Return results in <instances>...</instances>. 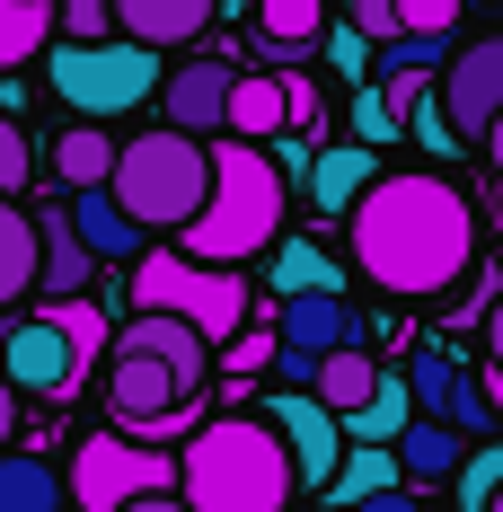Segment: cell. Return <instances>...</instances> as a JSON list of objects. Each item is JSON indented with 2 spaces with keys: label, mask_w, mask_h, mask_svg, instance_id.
<instances>
[{
  "label": "cell",
  "mask_w": 503,
  "mask_h": 512,
  "mask_svg": "<svg viewBox=\"0 0 503 512\" xmlns=\"http://www.w3.org/2000/svg\"><path fill=\"white\" fill-rule=\"evenodd\" d=\"M398 124H406V106L389 98V89H362V98H353V142L380 151V142H398Z\"/></svg>",
  "instance_id": "cell-31"
},
{
  "label": "cell",
  "mask_w": 503,
  "mask_h": 512,
  "mask_svg": "<svg viewBox=\"0 0 503 512\" xmlns=\"http://www.w3.org/2000/svg\"><path fill=\"white\" fill-rule=\"evenodd\" d=\"M159 486H177V460L151 451L142 433H89L80 451H71V504L80 512H124L133 495H159Z\"/></svg>",
  "instance_id": "cell-8"
},
{
  "label": "cell",
  "mask_w": 503,
  "mask_h": 512,
  "mask_svg": "<svg viewBox=\"0 0 503 512\" xmlns=\"http://www.w3.org/2000/svg\"><path fill=\"white\" fill-rule=\"evenodd\" d=\"M0 354H9V318H0Z\"/></svg>",
  "instance_id": "cell-44"
},
{
  "label": "cell",
  "mask_w": 503,
  "mask_h": 512,
  "mask_svg": "<svg viewBox=\"0 0 503 512\" xmlns=\"http://www.w3.org/2000/svg\"><path fill=\"white\" fill-rule=\"evenodd\" d=\"M62 36V0H0V71L36 62Z\"/></svg>",
  "instance_id": "cell-23"
},
{
  "label": "cell",
  "mask_w": 503,
  "mask_h": 512,
  "mask_svg": "<svg viewBox=\"0 0 503 512\" xmlns=\"http://www.w3.org/2000/svg\"><path fill=\"white\" fill-rule=\"evenodd\" d=\"M459 0H398V27H415V36H451Z\"/></svg>",
  "instance_id": "cell-35"
},
{
  "label": "cell",
  "mask_w": 503,
  "mask_h": 512,
  "mask_svg": "<svg viewBox=\"0 0 503 512\" xmlns=\"http://www.w3.org/2000/svg\"><path fill=\"white\" fill-rule=\"evenodd\" d=\"M371 177H380L371 142H336V151L309 159V195H318V212H353L362 195H371Z\"/></svg>",
  "instance_id": "cell-18"
},
{
  "label": "cell",
  "mask_w": 503,
  "mask_h": 512,
  "mask_svg": "<svg viewBox=\"0 0 503 512\" xmlns=\"http://www.w3.org/2000/svg\"><path fill=\"white\" fill-rule=\"evenodd\" d=\"M327 36V0H256V62H301Z\"/></svg>",
  "instance_id": "cell-15"
},
{
  "label": "cell",
  "mask_w": 503,
  "mask_h": 512,
  "mask_svg": "<svg viewBox=\"0 0 503 512\" xmlns=\"http://www.w3.org/2000/svg\"><path fill=\"white\" fill-rule=\"evenodd\" d=\"M9 433H18V389L0 380V451H9Z\"/></svg>",
  "instance_id": "cell-41"
},
{
  "label": "cell",
  "mask_w": 503,
  "mask_h": 512,
  "mask_svg": "<svg viewBox=\"0 0 503 512\" xmlns=\"http://www.w3.org/2000/svg\"><path fill=\"white\" fill-rule=\"evenodd\" d=\"M265 424L283 433V451H292V468H301V486H318V495H327V477H336V468H345V451H353L345 415L327 407L318 389H283V398H265Z\"/></svg>",
  "instance_id": "cell-10"
},
{
  "label": "cell",
  "mask_w": 503,
  "mask_h": 512,
  "mask_svg": "<svg viewBox=\"0 0 503 512\" xmlns=\"http://www.w3.org/2000/svg\"><path fill=\"white\" fill-rule=\"evenodd\" d=\"M486 159H495V177H503V115L486 124Z\"/></svg>",
  "instance_id": "cell-42"
},
{
  "label": "cell",
  "mask_w": 503,
  "mask_h": 512,
  "mask_svg": "<svg viewBox=\"0 0 503 512\" xmlns=\"http://www.w3.org/2000/svg\"><path fill=\"white\" fill-rule=\"evenodd\" d=\"M274 336H283V371L309 389V362L336 354V345H362V318H353V301L336 292V283H318V292H283Z\"/></svg>",
  "instance_id": "cell-11"
},
{
  "label": "cell",
  "mask_w": 503,
  "mask_h": 512,
  "mask_svg": "<svg viewBox=\"0 0 503 512\" xmlns=\"http://www.w3.org/2000/svg\"><path fill=\"white\" fill-rule=\"evenodd\" d=\"M345 239H353V265L389 301H442L477 265V212L433 168H380L371 195L345 212Z\"/></svg>",
  "instance_id": "cell-1"
},
{
  "label": "cell",
  "mask_w": 503,
  "mask_h": 512,
  "mask_svg": "<svg viewBox=\"0 0 503 512\" xmlns=\"http://www.w3.org/2000/svg\"><path fill=\"white\" fill-rule=\"evenodd\" d=\"M124 512H195V504H186L177 486H159V495H133V504H124Z\"/></svg>",
  "instance_id": "cell-39"
},
{
  "label": "cell",
  "mask_w": 503,
  "mask_h": 512,
  "mask_svg": "<svg viewBox=\"0 0 503 512\" xmlns=\"http://www.w3.org/2000/svg\"><path fill=\"white\" fill-rule=\"evenodd\" d=\"M36 274H45V230H36V212H18V195H0V309L27 301Z\"/></svg>",
  "instance_id": "cell-17"
},
{
  "label": "cell",
  "mask_w": 503,
  "mask_h": 512,
  "mask_svg": "<svg viewBox=\"0 0 503 512\" xmlns=\"http://www.w3.org/2000/svg\"><path fill=\"white\" fill-rule=\"evenodd\" d=\"M486 512H503V495H495V504H486Z\"/></svg>",
  "instance_id": "cell-45"
},
{
  "label": "cell",
  "mask_w": 503,
  "mask_h": 512,
  "mask_svg": "<svg viewBox=\"0 0 503 512\" xmlns=\"http://www.w3.org/2000/svg\"><path fill=\"white\" fill-rule=\"evenodd\" d=\"M71 221H80V239L98 248V265H115V256H142V221L115 204V186H80V195H71Z\"/></svg>",
  "instance_id": "cell-19"
},
{
  "label": "cell",
  "mask_w": 503,
  "mask_h": 512,
  "mask_svg": "<svg viewBox=\"0 0 503 512\" xmlns=\"http://www.w3.org/2000/svg\"><path fill=\"white\" fill-rule=\"evenodd\" d=\"M486 398H495V415H503V371H486Z\"/></svg>",
  "instance_id": "cell-43"
},
{
  "label": "cell",
  "mask_w": 503,
  "mask_h": 512,
  "mask_svg": "<svg viewBox=\"0 0 503 512\" xmlns=\"http://www.w3.org/2000/svg\"><path fill=\"white\" fill-rule=\"evenodd\" d=\"M36 230H45V301H71V292H89V274H98V248L80 239V221L71 212H36Z\"/></svg>",
  "instance_id": "cell-16"
},
{
  "label": "cell",
  "mask_w": 503,
  "mask_h": 512,
  "mask_svg": "<svg viewBox=\"0 0 503 512\" xmlns=\"http://www.w3.org/2000/svg\"><path fill=\"white\" fill-rule=\"evenodd\" d=\"M283 106H292V133H309V124H318V80L292 71V80H283Z\"/></svg>",
  "instance_id": "cell-37"
},
{
  "label": "cell",
  "mask_w": 503,
  "mask_h": 512,
  "mask_svg": "<svg viewBox=\"0 0 503 512\" xmlns=\"http://www.w3.org/2000/svg\"><path fill=\"white\" fill-rule=\"evenodd\" d=\"M406 407H415L406 371H380V389H371V398L345 415V433H353V442H398V433H406Z\"/></svg>",
  "instance_id": "cell-27"
},
{
  "label": "cell",
  "mask_w": 503,
  "mask_h": 512,
  "mask_svg": "<svg viewBox=\"0 0 503 512\" xmlns=\"http://www.w3.org/2000/svg\"><path fill=\"white\" fill-rule=\"evenodd\" d=\"M221 18V0H115V36H142V45H195L203 27Z\"/></svg>",
  "instance_id": "cell-14"
},
{
  "label": "cell",
  "mask_w": 503,
  "mask_h": 512,
  "mask_svg": "<svg viewBox=\"0 0 503 512\" xmlns=\"http://www.w3.org/2000/svg\"><path fill=\"white\" fill-rule=\"evenodd\" d=\"M115 204L133 212L142 230H186L203 204H212V142L186 133V124H159V133H133L115 151Z\"/></svg>",
  "instance_id": "cell-4"
},
{
  "label": "cell",
  "mask_w": 503,
  "mask_h": 512,
  "mask_svg": "<svg viewBox=\"0 0 503 512\" xmlns=\"http://www.w3.org/2000/svg\"><path fill=\"white\" fill-rule=\"evenodd\" d=\"M274 354H283V336H274V327H239V336L221 345V371H230V380H256Z\"/></svg>",
  "instance_id": "cell-32"
},
{
  "label": "cell",
  "mask_w": 503,
  "mask_h": 512,
  "mask_svg": "<svg viewBox=\"0 0 503 512\" xmlns=\"http://www.w3.org/2000/svg\"><path fill=\"white\" fill-rule=\"evenodd\" d=\"M292 486H301V468L265 415H212L186 433L177 495L195 512H292Z\"/></svg>",
  "instance_id": "cell-2"
},
{
  "label": "cell",
  "mask_w": 503,
  "mask_h": 512,
  "mask_svg": "<svg viewBox=\"0 0 503 512\" xmlns=\"http://www.w3.org/2000/svg\"><path fill=\"white\" fill-rule=\"evenodd\" d=\"M353 27L389 45V36H398V0H353Z\"/></svg>",
  "instance_id": "cell-36"
},
{
  "label": "cell",
  "mask_w": 503,
  "mask_h": 512,
  "mask_svg": "<svg viewBox=\"0 0 503 512\" xmlns=\"http://www.w3.org/2000/svg\"><path fill=\"white\" fill-rule=\"evenodd\" d=\"M106 415H115L124 433H142V442H168V433H195L203 389H195L168 354L115 345V362H106Z\"/></svg>",
  "instance_id": "cell-7"
},
{
  "label": "cell",
  "mask_w": 503,
  "mask_h": 512,
  "mask_svg": "<svg viewBox=\"0 0 503 512\" xmlns=\"http://www.w3.org/2000/svg\"><path fill=\"white\" fill-rule=\"evenodd\" d=\"M115 151H124V142H115L106 124H89V115H80V124L53 142V177H62L71 195H80V186H106V177H115Z\"/></svg>",
  "instance_id": "cell-21"
},
{
  "label": "cell",
  "mask_w": 503,
  "mask_h": 512,
  "mask_svg": "<svg viewBox=\"0 0 503 512\" xmlns=\"http://www.w3.org/2000/svg\"><path fill=\"white\" fill-rule=\"evenodd\" d=\"M230 133H248V142L292 133V106H283V80H274V71H239V89H230Z\"/></svg>",
  "instance_id": "cell-24"
},
{
  "label": "cell",
  "mask_w": 503,
  "mask_h": 512,
  "mask_svg": "<svg viewBox=\"0 0 503 512\" xmlns=\"http://www.w3.org/2000/svg\"><path fill=\"white\" fill-rule=\"evenodd\" d=\"M318 45H327V62H336V71H345V80H362V62H371V36H362V27H336V18H327V36H318Z\"/></svg>",
  "instance_id": "cell-33"
},
{
  "label": "cell",
  "mask_w": 503,
  "mask_h": 512,
  "mask_svg": "<svg viewBox=\"0 0 503 512\" xmlns=\"http://www.w3.org/2000/svg\"><path fill=\"white\" fill-rule=\"evenodd\" d=\"M133 309H177V318H195L212 345H230L239 336V318H248V283H239V265H203V256H133Z\"/></svg>",
  "instance_id": "cell-6"
},
{
  "label": "cell",
  "mask_w": 503,
  "mask_h": 512,
  "mask_svg": "<svg viewBox=\"0 0 503 512\" xmlns=\"http://www.w3.org/2000/svg\"><path fill=\"white\" fill-rule=\"evenodd\" d=\"M62 468H45L36 451H0V512H62Z\"/></svg>",
  "instance_id": "cell-26"
},
{
  "label": "cell",
  "mask_w": 503,
  "mask_h": 512,
  "mask_svg": "<svg viewBox=\"0 0 503 512\" xmlns=\"http://www.w3.org/2000/svg\"><path fill=\"white\" fill-rule=\"evenodd\" d=\"M230 89H239V71L230 62H177L168 80H159V106H168V124H186V133H230Z\"/></svg>",
  "instance_id": "cell-13"
},
{
  "label": "cell",
  "mask_w": 503,
  "mask_h": 512,
  "mask_svg": "<svg viewBox=\"0 0 503 512\" xmlns=\"http://www.w3.org/2000/svg\"><path fill=\"white\" fill-rule=\"evenodd\" d=\"M459 424H442V415H424V424H406L398 433V468H406V486H451L459 477Z\"/></svg>",
  "instance_id": "cell-20"
},
{
  "label": "cell",
  "mask_w": 503,
  "mask_h": 512,
  "mask_svg": "<svg viewBox=\"0 0 503 512\" xmlns=\"http://www.w3.org/2000/svg\"><path fill=\"white\" fill-rule=\"evenodd\" d=\"M442 106H451L459 142H486V124L503 115V27L477 36V45H459L451 62H442Z\"/></svg>",
  "instance_id": "cell-12"
},
{
  "label": "cell",
  "mask_w": 503,
  "mask_h": 512,
  "mask_svg": "<svg viewBox=\"0 0 503 512\" xmlns=\"http://www.w3.org/2000/svg\"><path fill=\"white\" fill-rule=\"evenodd\" d=\"M353 512H424V504H415L406 486H380V495H362V504H353Z\"/></svg>",
  "instance_id": "cell-38"
},
{
  "label": "cell",
  "mask_w": 503,
  "mask_h": 512,
  "mask_svg": "<svg viewBox=\"0 0 503 512\" xmlns=\"http://www.w3.org/2000/svg\"><path fill=\"white\" fill-rule=\"evenodd\" d=\"M309 389H318V398H327L336 415H353L362 398H371V389H380V362L362 354V345H336V354H318V362H309Z\"/></svg>",
  "instance_id": "cell-25"
},
{
  "label": "cell",
  "mask_w": 503,
  "mask_h": 512,
  "mask_svg": "<svg viewBox=\"0 0 503 512\" xmlns=\"http://www.w3.org/2000/svg\"><path fill=\"white\" fill-rule=\"evenodd\" d=\"M406 468H398V442H353L345 468L327 477V512H353L362 495H380V486H398Z\"/></svg>",
  "instance_id": "cell-22"
},
{
  "label": "cell",
  "mask_w": 503,
  "mask_h": 512,
  "mask_svg": "<svg viewBox=\"0 0 503 512\" xmlns=\"http://www.w3.org/2000/svg\"><path fill=\"white\" fill-rule=\"evenodd\" d=\"M45 89L89 124L133 115V106L159 98V45H142V36H62V45H45Z\"/></svg>",
  "instance_id": "cell-5"
},
{
  "label": "cell",
  "mask_w": 503,
  "mask_h": 512,
  "mask_svg": "<svg viewBox=\"0 0 503 512\" xmlns=\"http://www.w3.org/2000/svg\"><path fill=\"white\" fill-rule=\"evenodd\" d=\"M318 283H336V265H327V248H309V239H292V248H274V292H318Z\"/></svg>",
  "instance_id": "cell-28"
},
{
  "label": "cell",
  "mask_w": 503,
  "mask_h": 512,
  "mask_svg": "<svg viewBox=\"0 0 503 512\" xmlns=\"http://www.w3.org/2000/svg\"><path fill=\"white\" fill-rule=\"evenodd\" d=\"M0 380L18 389V398H45V407H62L80 380H89V354H80V336L62 327V309H36V318H18L9 327V354H0Z\"/></svg>",
  "instance_id": "cell-9"
},
{
  "label": "cell",
  "mask_w": 503,
  "mask_h": 512,
  "mask_svg": "<svg viewBox=\"0 0 503 512\" xmlns=\"http://www.w3.org/2000/svg\"><path fill=\"white\" fill-rule=\"evenodd\" d=\"M27 177H36V142H27L18 106H0V195H18Z\"/></svg>",
  "instance_id": "cell-29"
},
{
  "label": "cell",
  "mask_w": 503,
  "mask_h": 512,
  "mask_svg": "<svg viewBox=\"0 0 503 512\" xmlns=\"http://www.w3.org/2000/svg\"><path fill=\"white\" fill-rule=\"evenodd\" d=\"M62 36H115V0H62Z\"/></svg>",
  "instance_id": "cell-34"
},
{
  "label": "cell",
  "mask_w": 503,
  "mask_h": 512,
  "mask_svg": "<svg viewBox=\"0 0 503 512\" xmlns=\"http://www.w3.org/2000/svg\"><path fill=\"white\" fill-rule=\"evenodd\" d=\"M451 486H459V512H486V504L503 495V451H468Z\"/></svg>",
  "instance_id": "cell-30"
},
{
  "label": "cell",
  "mask_w": 503,
  "mask_h": 512,
  "mask_svg": "<svg viewBox=\"0 0 503 512\" xmlns=\"http://www.w3.org/2000/svg\"><path fill=\"white\" fill-rule=\"evenodd\" d=\"M486 371H503V301L486 309Z\"/></svg>",
  "instance_id": "cell-40"
},
{
  "label": "cell",
  "mask_w": 503,
  "mask_h": 512,
  "mask_svg": "<svg viewBox=\"0 0 503 512\" xmlns=\"http://www.w3.org/2000/svg\"><path fill=\"white\" fill-rule=\"evenodd\" d=\"M283 168L265 142L248 133H230V142H212V204L186 221V256L203 265H248V256L274 248V230H283Z\"/></svg>",
  "instance_id": "cell-3"
}]
</instances>
